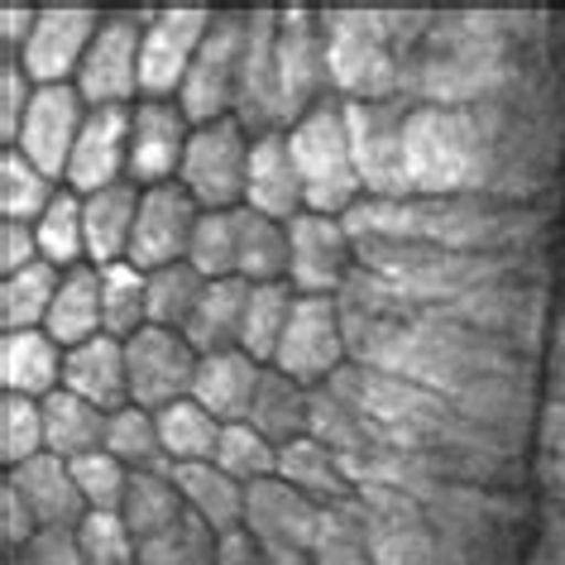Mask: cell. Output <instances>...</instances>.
<instances>
[{
  "mask_svg": "<svg viewBox=\"0 0 565 565\" xmlns=\"http://www.w3.org/2000/svg\"><path fill=\"white\" fill-rule=\"evenodd\" d=\"M125 178H130V106H92L63 188L92 196Z\"/></svg>",
  "mask_w": 565,
  "mask_h": 565,
  "instance_id": "obj_20",
  "label": "cell"
},
{
  "mask_svg": "<svg viewBox=\"0 0 565 565\" xmlns=\"http://www.w3.org/2000/svg\"><path fill=\"white\" fill-rule=\"evenodd\" d=\"M278 92H282V130L335 96L321 6H278Z\"/></svg>",
  "mask_w": 565,
  "mask_h": 565,
  "instance_id": "obj_5",
  "label": "cell"
},
{
  "mask_svg": "<svg viewBox=\"0 0 565 565\" xmlns=\"http://www.w3.org/2000/svg\"><path fill=\"white\" fill-rule=\"evenodd\" d=\"M235 225H239V268L235 274L245 282H282L288 278V225L268 221L249 206L235 211Z\"/></svg>",
  "mask_w": 565,
  "mask_h": 565,
  "instance_id": "obj_42",
  "label": "cell"
},
{
  "mask_svg": "<svg viewBox=\"0 0 565 565\" xmlns=\"http://www.w3.org/2000/svg\"><path fill=\"white\" fill-rule=\"evenodd\" d=\"M149 10H106L102 30H96L87 63L77 73V92L87 106H135L139 102V63H145V30Z\"/></svg>",
  "mask_w": 565,
  "mask_h": 565,
  "instance_id": "obj_9",
  "label": "cell"
},
{
  "mask_svg": "<svg viewBox=\"0 0 565 565\" xmlns=\"http://www.w3.org/2000/svg\"><path fill=\"white\" fill-rule=\"evenodd\" d=\"M63 388L87 398L102 413H120L130 407V364H125V341L116 335H96V341L67 350Z\"/></svg>",
  "mask_w": 565,
  "mask_h": 565,
  "instance_id": "obj_25",
  "label": "cell"
},
{
  "mask_svg": "<svg viewBox=\"0 0 565 565\" xmlns=\"http://www.w3.org/2000/svg\"><path fill=\"white\" fill-rule=\"evenodd\" d=\"M67 465H73V479H77L92 513H120L125 489H130V470H125L110 450H92V456H77Z\"/></svg>",
  "mask_w": 565,
  "mask_h": 565,
  "instance_id": "obj_47",
  "label": "cell"
},
{
  "mask_svg": "<svg viewBox=\"0 0 565 565\" xmlns=\"http://www.w3.org/2000/svg\"><path fill=\"white\" fill-rule=\"evenodd\" d=\"M216 10L211 6H159L149 10L145 30V63H139V96L153 102H178L196 53H202Z\"/></svg>",
  "mask_w": 565,
  "mask_h": 565,
  "instance_id": "obj_10",
  "label": "cell"
},
{
  "mask_svg": "<svg viewBox=\"0 0 565 565\" xmlns=\"http://www.w3.org/2000/svg\"><path fill=\"white\" fill-rule=\"evenodd\" d=\"M249 149H254V135L235 116L196 125L192 139H188V153H182L178 182L196 196V206H202V211H235V206H245Z\"/></svg>",
  "mask_w": 565,
  "mask_h": 565,
  "instance_id": "obj_6",
  "label": "cell"
},
{
  "mask_svg": "<svg viewBox=\"0 0 565 565\" xmlns=\"http://www.w3.org/2000/svg\"><path fill=\"white\" fill-rule=\"evenodd\" d=\"M345 364H350V341H345L341 302L335 298H298L288 331H282V341H278L274 370L298 379L302 388H321V384H331Z\"/></svg>",
  "mask_w": 565,
  "mask_h": 565,
  "instance_id": "obj_12",
  "label": "cell"
},
{
  "mask_svg": "<svg viewBox=\"0 0 565 565\" xmlns=\"http://www.w3.org/2000/svg\"><path fill=\"white\" fill-rule=\"evenodd\" d=\"M34 92L39 87H34V77L24 73L20 58H0V145H6V149L20 139Z\"/></svg>",
  "mask_w": 565,
  "mask_h": 565,
  "instance_id": "obj_49",
  "label": "cell"
},
{
  "mask_svg": "<svg viewBox=\"0 0 565 565\" xmlns=\"http://www.w3.org/2000/svg\"><path fill=\"white\" fill-rule=\"evenodd\" d=\"M239 211V206H235ZM235 211H202L192 231V245H188V264L202 274L206 282L216 278H239V225H235Z\"/></svg>",
  "mask_w": 565,
  "mask_h": 565,
  "instance_id": "obj_44",
  "label": "cell"
},
{
  "mask_svg": "<svg viewBox=\"0 0 565 565\" xmlns=\"http://www.w3.org/2000/svg\"><path fill=\"white\" fill-rule=\"evenodd\" d=\"M44 331L63 350H77V345L96 341V335H106L102 331V268L96 264L63 268L58 298H53V312L44 321Z\"/></svg>",
  "mask_w": 565,
  "mask_h": 565,
  "instance_id": "obj_30",
  "label": "cell"
},
{
  "mask_svg": "<svg viewBox=\"0 0 565 565\" xmlns=\"http://www.w3.org/2000/svg\"><path fill=\"white\" fill-rule=\"evenodd\" d=\"M245 34H249V10L221 6L211 24L202 53H196L188 82L178 92V106L188 110L192 125H211L221 116H235V92H239V63H245Z\"/></svg>",
  "mask_w": 565,
  "mask_h": 565,
  "instance_id": "obj_8",
  "label": "cell"
},
{
  "mask_svg": "<svg viewBox=\"0 0 565 565\" xmlns=\"http://www.w3.org/2000/svg\"><path fill=\"white\" fill-rule=\"evenodd\" d=\"M106 10L102 6H73V0H53V6H39V24L24 44V73L34 77V87H58V82H77L82 63H87V49L96 30H102Z\"/></svg>",
  "mask_w": 565,
  "mask_h": 565,
  "instance_id": "obj_14",
  "label": "cell"
},
{
  "mask_svg": "<svg viewBox=\"0 0 565 565\" xmlns=\"http://www.w3.org/2000/svg\"><path fill=\"white\" fill-rule=\"evenodd\" d=\"M58 282L63 268H53L49 259L0 278V331H44L53 298H58Z\"/></svg>",
  "mask_w": 565,
  "mask_h": 565,
  "instance_id": "obj_34",
  "label": "cell"
},
{
  "mask_svg": "<svg viewBox=\"0 0 565 565\" xmlns=\"http://www.w3.org/2000/svg\"><path fill=\"white\" fill-rule=\"evenodd\" d=\"M249 427L268 436L278 450L288 441H298V436L312 431V388H302L298 379L264 364L259 388H254V407H249Z\"/></svg>",
  "mask_w": 565,
  "mask_h": 565,
  "instance_id": "obj_28",
  "label": "cell"
},
{
  "mask_svg": "<svg viewBox=\"0 0 565 565\" xmlns=\"http://www.w3.org/2000/svg\"><path fill=\"white\" fill-rule=\"evenodd\" d=\"M39 24V6L30 0H6L0 6V58H24V44H30Z\"/></svg>",
  "mask_w": 565,
  "mask_h": 565,
  "instance_id": "obj_52",
  "label": "cell"
},
{
  "mask_svg": "<svg viewBox=\"0 0 565 565\" xmlns=\"http://www.w3.org/2000/svg\"><path fill=\"white\" fill-rule=\"evenodd\" d=\"M298 307V288L288 278L282 282H249V302H245V331H239V350L254 355L259 364H274L278 341L292 321Z\"/></svg>",
  "mask_w": 565,
  "mask_h": 565,
  "instance_id": "obj_35",
  "label": "cell"
},
{
  "mask_svg": "<svg viewBox=\"0 0 565 565\" xmlns=\"http://www.w3.org/2000/svg\"><path fill=\"white\" fill-rule=\"evenodd\" d=\"M268 565H317L312 551H268Z\"/></svg>",
  "mask_w": 565,
  "mask_h": 565,
  "instance_id": "obj_58",
  "label": "cell"
},
{
  "mask_svg": "<svg viewBox=\"0 0 565 565\" xmlns=\"http://www.w3.org/2000/svg\"><path fill=\"white\" fill-rule=\"evenodd\" d=\"M460 422H470L475 431H484L489 441H508V436H522L532 422V388L522 374H489L465 384L456 398H450Z\"/></svg>",
  "mask_w": 565,
  "mask_h": 565,
  "instance_id": "obj_23",
  "label": "cell"
},
{
  "mask_svg": "<svg viewBox=\"0 0 565 565\" xmlns=\"http://www.w3.org/2000/svg\"><path fill=\"white\" fill-rule=\"evenodd\" d=\"M542 551L551 556V565H565V508H561V503H546V536H542Z\"/></svg>",
  "mask_w": 565,
  "mask_h": 565,
  "instance_id": "obj_56",
  "label": "cell"
},
{
  "mask_svg": "<svg viewBox=\"0 0 565 565\" xmlns=\"http://www.w3.org/2000/svg\"><path fill=\"white\" fill-rule=\"evenodd\" d=\"M542 446H546V456L565 460V398H551L542 407Z\"/></svg>",
  "mask_w": 565,
  "mask_h": 565,
  "instance_id": "obj_55",
  "label": "cell"
},
{
  "mask_svg": "<svg viewBox=\"0 0 565 565\" xmlns=\"http://www.w3.org/2000/svg\"><path fill=\"white\" fill-rule=\"evenodd\" d=\"M34 536H39V518L30 513L24 493L10 479H0V546H6V556H24Z\"/></svg>",
  "mask_w": 565,
  "mask_h": 565,
  "instance_id": "obj_50",
  "label": "cell"
},
{
  "mask_svg": "<svg viewBox=\"0 0 565 565\" xmlns=\"http://www.w3.org/2000/svg\"><path fill=\"white\" fill-rule=\"evenodd\" d=\"M508 73V49L493 15L450 10L436 15L407 63L403 102L417 106H484Z\"/></svg>",
  "mask_w": 565,
  "mask_h": 565,
  "instance_id": "obj_3",
  "label": "cell"
},
{
  "mask_svg": "<svg viewBox=\"0 0 565 565\" xmlns=\"http://www.w3.org/2000/svg\"><path fill=\"white\" fill-rule=\"evenodd\" d=\"M159 417V436H163V450L173 465H206L216 460V446H221V431L225 422H216L196 398H182L173 407H163Z\"/></svg>",
  "mask_w": 565,
  "mask_h": 565,
  "instance_id": "obj_41",
  "label": "cell"
},
{
  "mask_svg": "<svg viewBox=\"0 0 565 565\" xmlns=\"http://www.w3.org/2000/svg\"><path fill=\"white\" fill-rule=\"evenodd\" d=\"M63 182H53L44 168L30 163L20 149H0V221L34 225L53 206Z\"/></svg>",
  "mask_w": 565,
  "mask_h": 565,
  "instance_id": "obj_40",
  "label": "cell"
},
{
  "mask_svg": "<svg viewBox=\"0 0 565 565\" xmlns=\"http://www.w3.org/2000/svg\"><path fill=\"white\" fill-rule=\"evenodd\" d=\"M436 10L403 6H321L331 92L341 102H403L407 63L427 39Z\"/></svg>",
  "mask_w": 565,
  "mask_h": 565,
  "instance_id": "obj_1",
  "label": "cell"
},
{
  "mask_svg": "<svg viewBox=\"0 0 565 565\" xmlns=\"http://www.w3.org/2000/svg\"><path fill=\"white\" fill-rule=\"evenodd\" d=\"M125 364H130V403L145 407V413H163V407L192 398V379L202 355L182 331L145 327L125 341Z\"/></svg>",
  "mask_w": 565,
  "mask_h": 565,
  "instance_id": "obj_13",
  "label": "cell"
},
{
  "mask_svg": "<svg viewBox=\"0 0 565 565\" xmlns=\"http://www.w3.org/2000/svg\"><path fill=\"white\" fill-rule=\"evenodd\" d=\"M178 565H216V532L196 522V536H192V546L182 551Z\"/></svg>",
  "mask_w": 565,
  "mask_h": 565,
  "instance_id": "obj_57",
  "label": "cell"
},
{
  "mask_svg": "<svg viewBox=\"0 0 565 565\" xmlns=\"http://www.w3.org/2000/svg\"><path fill=\"white\" fill-rule=\"evenodd\" d=\"M355 268L360 254L345 216L302 211L288 221V282L298 288V298H341Z\"/></svg>",
  "mask_w": 565,
  "mask_h": 565,
  "instance_id": "obj_11",
  "label": "cell"
},
{
  "mask_svg": "<svg viewBox=\"0 0 565 565\" xmlns=\"http://www.w3.org/2000/svg\"><path fill=\"white\" fill-rule=\"evenodd\" d=\"M34 235H39V254L53 268L87 264V196L73 188H58L53 206L34 221Z\"/></svg>",
  "mask_w": 565,
  "mask_h": 565,
  "instance_id": "obj_39",
  "label": "cell"
},
{
  "mask_svg": "<svg viewBox=\"0 0 565 565\" xmlns=\"http://www.w3.org/2000/svg\"><path fill=\"white\" fill-rule=\"evenodd\" d=\"M149 327V274L130 259L102 268V331L130 341Z\"/></svg>",
  "mask_w": 565,
  "mask_h": 565,
  "instance_id": "obj_37",
  "label": "cell"
},
{
  "mask_svg": "<svg viewBox=\"0 0 565 565\" xmlns=\"http://www.w3.org/2000/svg\"><path fill=\"white\" fill-rule=\"evenodd\" d=\"M202 221L196 196L182 182H159V188L139 192V221H135V239H130V264L153 274V268L182 264L192 245V231Z\"/></svg>",
  "mask_w": 565,
  "mask_h": 565,
  "instance_id": "obj_17",
  "label": "cell"
},
{
  "mask_svg": "<svg viewBox=\"0 0 565 565\" xmlns=\"http://www.w3.org/2000/svg\"><path fill=\"white\" fill-rule=\"evenodd\" d=\"M77 546L87 565H139L135 532L120 513H87L77 527Z\"/></svg>",
  "mask_w": 565,
  "mask_h": 565,
  "instance_id": "obj_48",
  "label": "cell"
},
{
  "mask_svg": "<svg viewBox=\"0 0 565 565\" xmlns=\"http://www.w3.org/2000/svg\"><path fill=\"white\" fill-rule=\"evenodd\" d=\"M278 479H288L292 489H302L321 508L355 499V479L345 475V460L327 441H317V436H298V441L278 450Z\"/></svg>",
  "mask_w": 565,
  "mask_h": 565,
  "instance_id": "obj_31",
  "label": "cell"
},
{
  "mask_svg": "<svg viewBox=\"0 0 565 565\" xmlns=\"http://www.w3.org/2000/svg\"><path fill=\"white\" fill-rule=\"evenodd\" d=\"M407 106L413 102H345L350 149H355L364 196H379V202L413 196V182H407Z\"/></svg>",
  "mask_w": 565,
  "mask_h": 565,
  "instance_id": "obj_7",
  "label": "cell"
},
{
  "mask_svg": "<svg viewBox=\"0 0 565 565\" xmlns=\"http://www.w3.org/2000/svg\"><path fill=\"white\" fill-rule=\"evenodd\" d=\"M235 120L249 135L282 130V92H278V6H249L245 63H239Z\"/></svg>",
  "mask_w": 565,
  "mask_h": 565,
  "instance_id": "obj_16",
  "label": "cell"
},
{
  "mask_svg": "<svg viewBox=\"0 0 565 565\" xmlns=\"http://www.w3.org/2000/svg\"><path fill=\"white\" fill-rule=\"evenodd\" d=\"M245 532L264 551H317L321 503L278 475L259 479L245 489Z\"/></svg>",
  "mask_w": 565,
  "mask_h": 565,
  "instance_id": "obj_19",
  "label": "cell"
},
{
  "mask_svg": "<svg viewBox=\"0 0 565 565\" xmlns=\"http://www.w3.org/2000/svg\"><path fill=\"white\" fill-rule=\"evenodd\" d=\"M139 182H116L87 196V264L106 268L130 259V239H135V221H139Z\"/></svg>",
  "mask_w": 565,
  "mask_h": 565,
  "instance_id": "obj_27",
  "label": "cell"
},
{
  "mask_svg": "<svg viewBox=\"0 0 565 565\" xmlns=\"http://www.w3.org/2000/svg\"><path fill=\"white\" fill-rule=\"evenodd\" d=\"M6 565H24V556H6Z\"/></svg>",
  "mask_w": 565,
  "mask_h": 565,
  "instance_id": "obj_59",
  "label": "cell"
},
{
  "mask_svg": "<svg viewBox=\"0 0 565 565\" xmlns=\"http://www.w3.org/2000/svg\"><path fill=\"white\" fill-rule=\"evenodd\" d=\"M173 484L182 493V503H188V513L216 536L245 527V484H235V479L216 470L211 460L206 465H173Z\"/></svg>",
  "mask_w": 565,
  "mask_h": 565,
  "instance_id": "obj_29",
  "label": "cell"
},
{
  "mask_svg": "<svg viewBox=\"0 0 565 565\" xmlns=\"http://www.w3.org/2000/svg\"><path fill=\"white\" fill-rule=\"evenodd\" d=\"M499 178V125L484 106H407V182L413 196L489 192Z\"/></svg>",
  "mask_w": 565,
  "mask_h": 565,
  "instance_id": "obj_2",
  "label": "cell"
},
{
  "mask_svg": "<svg viewBox=\"0 0 565 565\" xmlns=\"http://www.w3.org/2000/svg\"><path fill=\"white\" fill-rule=\"evenodd\" d=\"M264 364L245 355V350H216V355H202L192 379V398L206 407L216 422H249L254 407V388H259Z\"/></svg>",
  "mask_w": 565,
  "mask_h": 565,
  "instance_id": "obj_26",
  "label": "cell"
},
{
  "mask_svg": "<svg viewBox=\"0 0 565 565\" xmlns=\"http://www.w3.org/2000/svg\"><path fill=\"white\" fill-rule=\"evenodd\" d=\"M216 565H268V551L239 527V532L216 536Z\"/></svg>",
  "mask_w": 565,
  "mask_h": 565,
  "instance_id": "obj_54",
  "label": "cell"
},
{
  "mask_svg": "<svg viewBox=\"0 0 565 565\" xmlns=\"http://www.w3.org/2000/svg\"><path fill=\"white\" fill-rule=\"evenodd\" d=\"M120 518L130 522L135 532V546L159 536L168 527H178L188 518V503L173 484V470L168 475H130V489H125V503H120Z\"/></svg>",
  "mask_w": 565,
  "mask_h": 565,
  "instance_id": "obj_38",
  "label": "cell"
},
{
  "mask_svg": "<svg viewBox=\"0 0 565 565\" xmlns=\"http://www.w3.org/2000/svg\"><path fill=\"white\" fill-rule=\"evenodd\" d=\"M87 116H92V106H87V96L77 92V82L39 87L34 102H30V116H24V130H20V139L10 149H20L24 159L44 168L53 182H63Z\"/></svg>",
  "mask_w": 565,
  "mask_h": 565,
  "instance_id": "obj_15",
  "label": "cell"
},
{
  "mask_svg": "<svg viewBox=\"0 0 565 565\" xmlns=\"http://www.w3.org/2000/svg\"><path fill=\"white\" fill-rule=\"evenodd\" d=\"M106 422L110 413L92 407L87 398L58 388L53 398H44V446L49 456H63V460H77V456H92V450H106Z\"/></svg>",
  "mask_w": 565,
  "mask_h": 565,
  "instance_id": "obj_33",
  "label": "cell"
},
{
  "mask_svg": "<svg viewBox=\"0 0 565 565\" xmlns=\"http://www.w3.org/2000/svg\"><path fill=\"white\" fill-rule=\"evenodd\" d=\"M67 350L49 331H0V388L44 403L63 388Z\"/></svg>",
  "mask_w": 565,
  "mask_h": 565,
  "instance_id": "obj_24",
  "label": "cell"
},
{
  "mask_svg": "<svg viewBox=\"0 0 565 565\" xmlns=\"http://www.w3.org/2000/svg\"><path fill=\"white\" fill-rule=\"evenodd\" d=\"M44 403L20 398V393H0V465L20 470L34 456H44Z\"/></svg>",
  "mask_w": 565,
  "mask_h": 565,
  "instance_id": "obj_46",
  "label": "cell"
},
{
  "mask_svg": "<svg viewBox=\"0 0 565 565\" xmlns=\"http://www.w3.org/2000/svg\"><path fill=\"white\" fill-rule=\"evenodd\" d=\"M44 254H39V235L34 225H20V221H0V278L20 274V268L39 264Z\"/></svg>",
  "mask_w": 565,
  "mask_h": 565,
  "instance_id": "obj_51",
  "label": "cell"
},
{
  "mask_svg": "<svg viewBox=\"0 0 565 565\" xmlns=\"http://www.w3.org/2000/svg\"><path fill=\"white\" fill-rule=\"evenodd\" d=\"M245 206L259 211V216H268V221H282V225L307 211V192H302L298 163H292V149H288V130L254 135Z\"/></svg>",
  "mask_w": 565,
  "mask_h": 565,
  "instance_id": "obj_21",
  "label": "cell"
},
{
  "mask_svg": "<svg viewBox=\"0 0 565 565\" xmlns=\"http://www.w3.org/2000/svg\"><path fill=\"white\" fill-rule=\"evenodd\" d=\"M106 450L116 456L130 475H168L173 460L163 450V436H159V417L145 413V407H120L110 413L106 422Z\"/></svg>",
  "mask_w": 565,
  "mask_h": 565,
  "instance_id": "obj_36",
  "label": "cell"
},
{
  "mask_svg": "<svg viewBox=\"0 0 565 565\" xmlns=\"http://www.w3.org/2000/svg\"><path fill=\"white\" fill-rule=\"evenodd\" d=\"M245 302H249V282L245 278H216V282H206L202 302H196L188 331H182L196 345V355L239 350V331H245Z\"/></svg>",
  "mask_w": 565,
  "mask_h": 565,
  "instance_id": "obj_32",
  "label": "cell"
},
{
  "mask_svg": "<svg viewBox=\"0 0 565 565\" xmlns=\"http://www.w3.org/2000/svg\"><path fill=\"white\" fill-rule=\"evenodd\" d=\"M288 149H292V163H298V178L307 192V211L350 216L364 202V182L355 168V149H350L341 96H331L317 110H307L298 125H288Z\"/></svg>",
  "mask_w": 565,
  "mask_h": 565,
  "instance_id": "obj_4",
  "label": "cell"
},
{
  "mask_svg": "<svg viewBox=\"0 0 565 565\" xmlns=\"http://www.w3.org/2000/svg\"><path fill=\"white\" fill-rule=\"evenodd\" d=\"M196 125L178 102H153L139 96L130 106V182L139 188H159V182H178L182 153H188Z\"/></svg>",
  "mask_w": 565,
  "mask_h": 565,
  "instance_id": "obj_18",
  "label": "cell"
},
{
  "mask_svg": "<svg viewBox=\"0 0 565 565\" xmlns=\"http://www.w3.org/2000/svg\"><path fill=\"white\" fill-rule=\"evenodd\" d=\"M24 565H87V556L77 546V532H39L24 551Z\"/></svg>",
  "mask_w": 565,
  "mask_h": 565,
  "instance_id": "obj_53",
  "label": "cell"
},
{
  "mask_svg": "<svg viewBox=\"0 0 565 565\" xmlns=\"http://www.w3.org/2000/svg\"><path fill=\"white\" fill-rule=\"evenodd\" d=\"M206 292V278L182 259L168 268H153L149 274V327H168V331H188V321L196 312Z\"/></svg>",
  "mask_w": 565,
  "mask_h": 565,
  "instance_id": "obj_43",
  "label": "cell"
},
{
  "mask_svg": "<svg viewBox=\"0 0 565 565\" xmlns=\"http://www.w3.org/2000/svg\"><path fill=\"white\" fill-rule=\"evenodd\" d=\"M6 479L24 493L30 513L39 518V532H77L82 518L92 513L77 479H73V465L63 456H49L44 450V456H34L30 465H20V470H6Z\"/></svg>",
  "mask_w": 565,
  "mask_h": 565,
  "instance_id": "obj_22",
  "label": "cell"
},
{
  "mask_svg": "<svg viewBox=\"0 0 565 565\" xmlns=\"http://www.w3.org/2000/svg\"><path fill=\"white\" fill-rule=\"evenodd\" d=\"M216 470H225L235 484H259V479H274L278 475V446L259 436L249 422H231L221 431V446H216Z\"/></svg>",
  "mask_w": 565,
  "mask_h": 565,
  "instance_id": "obj_45",
  "label": "cell"
}]
</instances>
